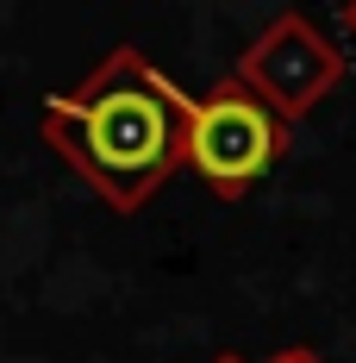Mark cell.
Here are the masks:
<instances>
[{
    "label": "cell",
    "instance_id": "277c9868",
    "mask_svg": "<svg viewBox=\"0 0 356 363\" xmlns=\"http://www.w3.org/2000/svg\"><path fill=\"white\" fill-rule=\"evenodd\" d=\"M263 363H325V357L313 351V345H282V351H269Z\"/></svg>",
    "mask_w": 356,
    "mask_h": 363
},
{
    "label": "cell",
    "instance_id": "3957f363",
    "mask_svg": "<svg viewBox=\"0 0 356 363\" xmlns=\"http://www.w3.org/2000/svg\"><path fill=\"white\" fill-rule=\"evenodd\" d=\"M231 75L269 113H282L287 125H294V119H306L344 82V50L319 32V19H306V13L287 6V13H275L263 32L250 38V50L238 57Z\"/></svg>",
    "mask_w": 356,
    "mask_h": 363
},
{
    "label": "cell",
    "instance_id": "5b68a950",
    "mask_svg": "<svg viewBox=\"0 0 356 363\" xmlns=\"http://www.w3.org/2000/svg\"><path fill=\"white\" fill-rule=\"evenodd\" d=\"M338 32L356 44V0H344V6H338Z\"/></svg>",
    "mask_w": 356,
    "mask_h": 363
},
{
    "label": "cell",
    "instance_id": "8992f818",
    "mask_svg": "<svg viewBox=\"0 0 356 363\" xmlns=\"http://www.w3.org/2000/svg\"><path fill=\"white\" fill-rule=\"evenodd\" d=\"M213 363H244V357H231V351H225V357H213Z\"/></svg>",
    "mask_w": 356,
    "mask_h": 363
},
{
    "label": "cell",
    "instance_id": "6da1fadb",
    "mask_svg": "<svg viewBox=\"0 0 356 363\" xmlns=\"http://www.w3.org/2000/svg\"><path fill=\"white\" fill-rule=\"evenodd\" d=\"M188 125H194V101L138 44H119L81 88L50 94L38 113L44 145L113 213L150 207V194L188 163Z\"/></svg>",
    "mask_w": 356,
    "mask_h": 363
},
{
    "label": "cell",
    "instance_id": "7a4b0ae2",
    "mask_svg": "<svg viewBox=\"0 0 356 363\" xmlns=\"http://www.w3.org/2000/svg\"><path fill=\"white\" fill-rule=\"evenodd\" d=\"M287 138H294V125L282 113H269L238 75H225V82H213L194 101L188 169L207 182L219 201H244L250 188L287 157Z\"/></svg>",
    "mask_w": 356,
    "mask_h": 363
}]
</instances>
